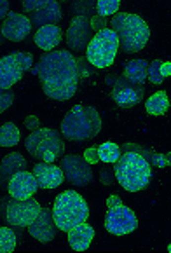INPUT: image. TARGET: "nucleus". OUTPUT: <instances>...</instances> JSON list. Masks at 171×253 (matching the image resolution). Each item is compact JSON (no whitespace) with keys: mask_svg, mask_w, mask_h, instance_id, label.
Returning <instances> with one entry per match:
<instances>
[{"mask_svg":"<svg viewBox=\"0 0 171 253\" xmlns=\"http://www.w3.org/2000/svg\"><path fill=\"white\" fill-rule=\"evenodd\" d=\"M149 65L145 60H131L124 65V74L123 77L128 79L133 84H138V86H143L145 79L149 77Z\"/></svg>","mask_w":171,"mask_h":253,"instance_id":"23","label":"nucleus"},{"mask_svg":"<svg viewBox=\"0 0 171 253\" xmlns=\"http://www.w3.org/2000/svg\"><path fill=\"white\" fill-rule=\"evenodd\" d=\"M7 16H9V2L7 0H2V2H0V18H2V21H4Z\"/></svg>","mask_w":171,"mask_h":253,"instance_id":"35","label":"nucleus"},{"mask_svg":"<svg viewBox=\"0 0 171 253\" xmlns=\"http://www.w3.org/2000/svg\"><path fill=\"white\" fill-rule=\"evenodd\" d=\"M171 75V61L154 60L149 65V81L152 84H163V81Z\"/></svg>","mask_w":171,"mask_h":253,"instance_id":"25","label":"nucleus"},{"mask_svg":"<svg viewBox=\"0 0 171 253\" xmlns=\"http://www.w3.org/2000/svg\"><path fill=\"white\" fill-rule=\"evenodd\" d=\"M56 222H54V215H52V210L49 208H42L39 213L37 220L28 227V232L32 234V238H35L41 243H49L54 239L56 236Z\"/></svg>","mask_w":171,"mask_h":253,"instance_id":"16","label":"nucleus"},{"mask_svg":"<svg viewBox=\"0 0 171 253\" xmlns=\"http://www.w3.org/2000/svg\"><path fill=\"white\" fill-rule=\"evenodd\" d=\"M26 169V159L19 152H12L9 156H5L0 164V189L9 185V180L12 178V175H16L18 171Z\"/></svg>","mask_w":171,"mask_h":253,"instance_id":"18","label":"nucleus"},{"mask_svg":"<svg viewBox=\"0 0 171 253\" xmlns=\"http://www.w3.org/2000/svg\"><path fill=\"white\" fill-rule=\"evenodd\" d=\"M108 211L105 216V229L114 236H126L138 227V218L131 208L123 205L117 194H112L107 201Z\"/></svg>","mask_w":171,"mask_h":253,"instance_id":"9","label":"nucleus"},{"mask_svg":"<svg viewBox=\"0 0 171 253\" xmlns=\"http://www.w3.org/2000/svg\"><path fill=\"white\" fill-rule=\"evenodd\" d=\"M168 252H170V253H171V245H170V246H168Z\"/></svg>","mask_w":171,"mask_h":253,"instance_id":"36","label":"nucleus"},{"mask_svg":"<svg viewBox=\"0 0 171 253\" xmlns=\"http://www.w3.org/2000/svg\"><path fill=\"white\" fill-rule=\"evenodd\" d=\"M112 30L119 37L121 47L128 54H133L145 47L150 39V28L143 18L131 12H117L110 21Z\"/></svg>","mask_w":171,"mask_h":253,"instance_id":"4","label":"nucleus"},{"mask_svg":"<svg viewBox=\"0 0 171 253\" xmlns=\"http://www.w3.org/2000/svg\"><path fill=\"white\" fill-rule=\"evenodd\" d=\"M107 82H110L112 86H114L110 98L121 108H131L143 100V91H145L143 86L133 84L128 79H124L123 75H119V77H107Z\"/></svg>","mask_w":171,"mask_h":253,"instance_id":"11","label":"nucleus"},{"mask_svg":"<svg viewBox=\"0 0 171 253\" xmlns=\"http://www.w3.org/2000/svg\"><path fill=\"white\" fill-rule=\"evenodd\" d=\"M84 157L87 161H89L91 164H94V163H98L100 161V156H98V147H93V149H87L84 152Z\"/></svg>","mask_w":171,"mask_h":253,"instance_id":"34","label":"nucleus"},{"mask_svg":"<svg viewBox=\"0 0 171 253\" xmlns=\"http://www.w3.org/2000/svg\"><path fill=\"white\" fill-rule=\"evenodd\" d=\"M32 72L39 75L42 91L51 100L67 101L77 93L81 68L70 51L45 52Z\"/></svg>","mask_w":171,"mask_h":253,"instance_id":"1","label":"nucleus"},{"mask_svg":"<svg viewBox=\"0 0 171 253\" xmlns=\"http://www.w3.org/2000/svg\"><path fill=\"white\" fill-rule=\"evenodd\" d=\"M116 178L128 192H138L149 187L152 178V166L150 163L138 152L126 150L121 159L114 164Z\"/></svg>","mask_w":171,"mask_h":253,"instance_id":"2","label":"nucleus"},{"mask_svg":"<svg viewBox=\"0 0 171 253\" xmlns=\"http://www.w3.org/2000/svg\"><path fill=\"white\" fill-rule=\"evenodd\" d=\"M61 7L58 2H54V0H49L47 5H44L42 9H39L37 12H34L32 14V25L37 26L39 28H42V26H47V25H56V23L61 21Z\"/></svg>","mask_w":171,"mask_h":253,"instance_id":"20","label":"nucleus"},{"mask_svg":"<svg viewBox=\"0 0 171 253\" xmlns=\"http://www.w3.org/2000/svg\"><path fill=\"white\" fill-rule=\"evenodd\" d=\"M93 238H94V229L86 222L79 223V225H75L74 229L68 231V243L77 252H84V250L89 248Z\"/></svg>","mask_w":171,"mask_h":253,"instance_id":"21","label":"nucleus"},{"mask_svg":"<svg viewBox=\"0 0 171 253\" xmlns=\"http://www.w3.org/2000/svg\"><path fill=\"white\" fill-rule=\"evenodd\" d=\"M72 11L77 12V16L91 18L89 14H94V11H96V2H74L72 4Z\"/></svg>","mask_w":171,"mask_h":253,"instance_id":"30","label":"nucleus"},{"mask_svg":"<svg viewBox=\"0 0 171 253\" xmlns=\"http://www.w3.org/2000/svg\"><path fill=\"white\" fill-rule=\"evenodd\" d=\"M32 30V19L28 16L18 14V12H9L7 18L2 21L0 34L2 37L9 39L12 42H19L26 39V35Z\"/></svg>","mask_w":171,"mask_h":253,"instance_id":"15","label":"nucleus"},{"mask_svg":"<svg viewBox=\"0 0 171 253\" xmlns=\"http://www.w3.org/2000/svg\"><path fill=\"white\" fill-rule=\"evenodd\" d=\"M94 28L91 18L86 16H75L70 23V28L67 30V44L70 49L77 52H82L84 49H87L89 42L94 37Z\"/></svg>","mask_w":171,"mask_h":253,"instance_id":"13","label":"nucleus"},{"mask_svg":"<svg viewBox=\"0 0 171 253\" xmlns=\"http://www.w3.org/2000/svg\"><path fill=\"white\" fill-rule=\"evenodd\" d=\"M56 227L63 232H68L79 223H84L89 216V208L81 194L75 190H65L56 196L52 205Z\"/></svg>","mask_w":171,"mask_h":253,"instance_id":"5","label":"nucleus"},{"mask_svg":"<svg viewBox=\"0 0 171 253\" xmlns=\"http://www.w3.org/2000/svg\"><path fill=\"white\" fill-rule=\"evenodd\" d=\"M39 189V182L35 178L34 173L30 171H18L16 175H12V178L9 180L7 192L11 198L19 199V201H25V199H30Z\"/></svg>","mask_w":171,"mask_h":253,"instance_id":"14","label":"nucleus"},{"mask_svg":"<svg viewBox=\"0 0 171 253\" xmlns=\"http://www.w3.org/2000/svg\"><path fill=\"white\" fill-rule=\"evenodd\" d=\"M121 47V42L117 34L112 28H103V30L96 32L93 41L87 45V61L96 68H108L114 60L116 54Z\"/></svg>","mask_w":171,"mask_h":253,"instance_id":"7","label":"nucleus"},{"mask_svg":"<svg viewBox=\"0 0 171 253\" xmlns=\"http://www.w3.org/2000/svg\"><path fill=\"white\" fill-rule=\"evenodd\" d=\"M32 61H34L32 52L14 51L11 54L4 56L0 60V89L7 91L11 89V86H14L16 82L21 81L23 74L28 68H32Z\"/></svg>","mask_w":171,"mask_h":253,"instance_id":"10","label":"nucleus"},{"mask_svg":"<svg viewBox=\"0 0 171 253\" xmlns=\"http://www.w3.org/2000/svg\"><path fill=\"white\" fill-rule=\"evenodd\" d=\"M61 39H63V32L58 25H47V26H42L39 28L37 34H35L34 41L42 51L45 52H51L56 45L60 44Z\"/></svg>","mask_w":171,"mask_h":253,"instance_id":"19","label":"nucleus"},{"mask_svg":"<svg viewBox=\"0 0 171 253\" xmlns=\"http://www.w3.org/2000/svg\"><path fill=\"white\" fill-rule=\"evenodd\" d=\"M114 178H116L114 168H103V169H101V183L112 185V183H114Z\"/></svg>","mask_w":171,"mask_h":253,"instance_id":"33","label":"nucleus"},{"mask_svg":"<svg viewBox=\"0 0 171 253\" xmlns=\"http://www.w3.org/2000/svg\"><path fill=\"white\" fill-rule=\"evenodd\" d=\"M145 108L150 116H164L170 108V100H168L166 91H157L147 100Z\"/></svg>","mask_w":171,"mask_h":253,"instance_id":"24","label":"nucleus"},{"mask_svg":"<svg viewBox=\"0 0 171 253\" xmlns=\"http://www.w3.org/2000/svg\"><path fill=\"white\" fill-rule=\"evenodd\" d=\"M101 129V117L94 107L75 105L68 110L61 123V134L72 142H86L93 140Z\"/></svg>","mask_w":171,"mask_h":253,"instance_id":"3","label":"nucleus"},{"mask_svg":"<svg viewBox=\"0 0 171 253\" xmlns=\"http://www.w3.org/2000/svg\"><path fill=\"white\" fill-rule=\"evenodd\" d=\"M12 100H14V93H12L11 89L2 91V94H0V112H2V114H4V110H7V108L11 107Z\"/></svg>","mask_w":171,"mask_h":253,"instance_id":"32","label":"nucleus"},{"mask_svg":"<svg viewBox=\"0 0 171 253\" xmlns=\"http://www.w3.org/2000/svg\"><path fill=\"white\" fill-rule=\"evenodd\" d=\"M16 243H18V239H16V234L12 232V229L2 225V229H0V252L2 253L14 252Z\"/></svg>","mask_w":171,"mask_h":253,"instance_id":"28","label":"nucleus"},{"mask_svg":"<svg viewBox=\"0 0 171 253\" xmlns=\"http://www.w3.org/2000/svg\"><path fill=\"white\" fill-rule=\"evenodd\" d=\"M119 7H121L119 0H98L96 2V12H98V16H101V18L117 14V12H119Z\"/></svg>","mask_w":171,"mask_h":253,"instance_id":"29","label":"nucleus"},{"mask_svg":"<svg viewBox=\"0 0 171 253\" xmlns=\"http://www.w3.org/2000/svg\"><path fill=\"white\" fill-rule=\"evenodd\" d=\"M121 149H123V152H126V150H133V152L141 154V156L145 157V159L150 163V166H157V168L171 166V152L159 154V152H156V150L149 149V147H141V145H136V143H124Z\"/></svg>","mask_w":171,"mask_h":253,"instance_id":"22","label":"nucleus"},{"mask_svg":"<svg viewBox=\"0 0 171 253\" xmlns=\"http://www.w3.org/2000/svg\"><path fill=\"white\" fill-rule=\"evenodd\" d=\"M93 164L82 156L72 154L61 159V169L65 173V180L74 185H87L93 182Z\"/></svg>","mask_w":171,"mask_h":253,"instance_id":"12","label":"nucleus"},{"mask_svg":"<svg viewBox=\"0 0 171 253\" xmlns=\"http://www.w3.org/2000/svg\"><path fill=\"white\" fill-rule=\"evenodd\" d=\"M121 150H123V149H121L117 143L107 142V143H103V145L98 147V156H100V161H103V163L116 164L117 161L121 159V156H123V152H121Z\"/></svg>","mask_w":171,"mask_h":253,"instance_id":"27","label":"nucleus"},{"mask_svg":"<svg viewBox=\"0 0 171 253\" xmlns=\"http://www.w3.org/2000/svg\"><path fill=\"white\" fill-rule=\"evenodd\" d=\"M25 147L32 157L44 163H52L56 157L65 154V142L61 140L60 131L52 127H39L32 131L30 136L25 140Z\"/></svg>","mask_w":171,"mask_h":253,"instance_id":"6","label":"nucleus"},{"mask_svg":"<svg viewBox=\"0 0 171 253\" xmlns=\"http://www.w3.org/2000/svg\"><path fill=\"white\" fill-rule=\"evenodd\" d=\"M34 175L41 189H56L65 180V173L61 166H54L52 163H39L34 168Z\"/></svg>","mask_w":171,"mask_h":253,"instance_id":"17","label":"nucleus"},{"mask_svg":"<svg viewBox=\"0 0 171 253\" xmlns=\"http://www.w3.org/2000/svg\"><path fill=\"white\" fill-rule=\"evenodd\" d=\"M19 129L14 123H5L0 127V145L2 147H12L19 142Z\"/></svg>","mask_w":171,"mask_h":253,"instance_id":"26","label":"nucleus"},{"mask_svg":"<svg viewBox=\"0 0 171 253\" xmlns=\"http://www.w3.org/2000/svg\"><path fill=\"white\" fill-rule=\"evenodd\" d=\"M49 0H23V11L25 12H37L39 9H42L44 5H47Z\"/></svg>","mask_w":171,"mask_h":253,"instance_id":"31","label":"nucleus"},{"mask_svg":"<svg viewBox=\"0 0 171 253\" xmlns=\"http://www.w3.org/2000/svg\"><path fill=\"white\" fill-rule=\"evenodd\" d=\"M41 210V205L34 198L25 199V201L5 198L2 199V213L0 215L12 229L21 231V229H28L37 220Z\"/></svg>","mask_w":171,"mask_h":253,"instance_id":"8","label":"nucleus"}]
</instances>
